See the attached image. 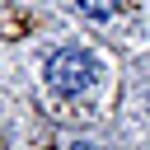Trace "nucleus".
Wrapping results in <instances>:
<instances>
[{
  "mask_svg": "<svg viewBox=\"0 0 150 150\" xmlns=\"http://www.w3.org/2000/svg\"><path fill=\"white\" fill-rule=\"evenodd\" d=\"M89 75H94V56H89V52L66 47V52H56V56L47 61V84H52L56 94H80V89L89 84Z\"/></svg>",
  "mask_w": 150,
  "mask_h": 150,
  "instance_id": "nucleus-1",
  "label": "nucleus"
},
{
  "mask_svg": "<svg viewBox=\"0 0 150 150\" xmlns=\"http://www.w3.org/2000/svg\"><path fill=\"white\" fill-rule=\"evenodd\" d=\"M80 9H84V14H94V19H103V14H112V9H117V0H80Z\"/></svg>",
  "mask_w": 150,
  "mask_h": 150,
  "instance_id": "nucleus-2",
  "label": "nucleus"
},
{
  "mask_svg": "<svg viewBox=\"0 0 150 150\" xmlns=\"http://www.w3.org/2000/svg\"><path fill=\"white\" fill-rule=\"evenodd\" d=\"M75 150H94V145H75Z\"/></svg>",
  "mask_w": 150,
  "mask_h": 150,
  "instance_id": "nucleus-3",
  "label": "nucleus"
}]
</instances>
